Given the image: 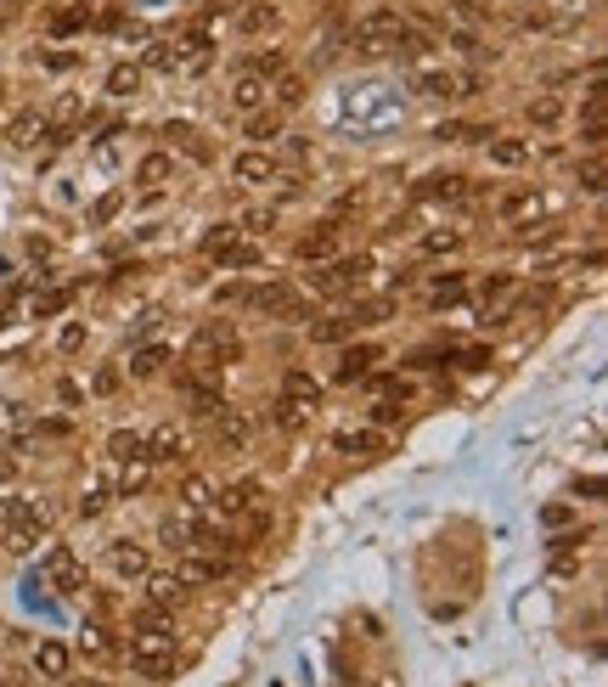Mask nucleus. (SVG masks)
Here are the masks:
<instances>
[{
  "label": "nucleus",
  "mask_w": 608,
  "mask_h": 687,
  "mask_svg": "<svg viewBox=\"0 0 608 687\" xmlns=\"http://www.w3.org/2000/svg\"><path fill=\"white\" fill-rule=\"evenodd\" d=\"M277 428H288V435H293V428H305L310 417H316V406H305V400H288V395H277Z\"/></svg>",
  "instance_id": "35"
},
{
  "label": "nucleus",
  "mask_w": 608,
  "mask_h": 687,
  "mask_svg": "<svg viewBox=\"0 0 608 687\" xmlns=\"http://www.w3.org/2000/svg\"><path fill=\"white\" fill-rule=\"evenodd\" d=\"M215 496H220V490H215V479L187 474V485H181V507H187V512H209V507H215Z\"/></svg>",
  "instance_id": "32"
},
{
  "label": "nucleus",
  "mask_w": 608,
  "mask_h": 687,
  "mask_svg": "<svg viewBox=\"0 0 608 687\" xmlns=\"http://www.w3.org/2000/svg\"><path fill=\"white\" fill-rule=\"evenodd\" d=\"M490 209H496V220H501V226H525V220H541L547 198H541L536 187H512V192H501Z\"/></svg>",
  "instance_id": "10"
},
{
  "label": "nucleus",
  "mask_w": 608,
  "mask_h": 687,
  "mask_svg": "<svg viewBox=\"0 0 608 687\" xmlns=\"http://www.w3.org/2000/svg\"><path fill=\"white\" fill-rule=\"evenodd\" d=\"M237 356H242V344H237V332H231L226 321H209V327H198V332H192V344H187V361H192V372H198V378H215V372H226Z\"/></svg>",
  "instance_id": "3"
},
{
  "label": "nucleus",
  "mask_w": 608,
  "mask_h": 687,
  "mask_svg": "<svg viewBox=\"0 0 608 687\" xmlns=\"http://www.w3.org/2000/svg\"><path fill=\"white\" fill-rule=\"evenodd\" d=\"M163 136H169V147H181L192 163H209V158H215V152H209V141H203L192 125H163Z\"/></svg>",
  "instance_id": "28"
},
{
  "label": "nucleus",
  "mask_w": 608,
  "mask_h": 687,
  "mask_svg": "<svg viewBox=\"0 0 608 687\" xmlns=\"http://www.w3.org/2000/svg\"><path fill=\"white\" fill-rule=\"evenodd\" d=\"M108 501H113L108 479H102V474H91V479L79 485V519H102V512H108Z\"/></svg>",
  "instance_id": "27"
},
{
  "label": "nucleus",
  "mask_w": 608,
  "mask_h": 687,
  "mask_svg": "<svg viewBox=\"0 0 608 687\" xmlns=\"http://www.w3.org/2000/svg\"><path fill=\"white\" fill-rule=\"evenodd\" d=\"M46 580H51L57 597H79L84 586H91V580H84V564L73 558V547H51L46 552Z\"/></svg>",
  "instance_id": "9"
},
{
  "label": "nucleus",
  "mask_w": 608,
  "mask_h": 687,
  "mask_svg": "<svg viewBox=\"0 0 608 687\" xmlns=\"http://www.w3.org/2000/svg\"><path fill=\"white\" fill-rule=\"evenodd\" d=\"M558 119H564V102H558V97H536V102H530V125H536V130H552Z\"/></svg>",
  "instance_id": "38"
},
{
  "label": "nucleus",
  "mask_w": 608,
  "mask_h": 687,
  "mask_svg": "<svg viewBox=\"0 0 608 687\" xmlns=\"http://www.w3.org/2000/svg\"><path fill=\"white\" fill-rule=\"evenodd\" d=\"M57 344H62V356H79V350H84V321H68Z\"/></svg>",
  "instance_id": "48"
},
{
  "label": "nucleus",
  "mask_w": 608,
  "mask_h": 687,
  "mask_svg": "<svg viewBox=\"0 0 608 687\" xmlns=\"http://www.w3.org/2000/svg\"><path fill=\"white\" fill-rule=\"evenodd\" d=\"M282 395H288V400H305V406H321V384H316L305 367H288V372H282Z\"/></svg>",
  "instance_id": "31"
},
{
  "label": "nucleus",
  "mask_w": 608,
  "mask_h": 687,
  "mask_svg": "<svg viewBox=\"0 0 608 687\" xmlns=\"http://www.w3.org/2000/svg\"><path fill=\"white\" fill-rule=\"evenodd\" d=\"M332 451L350 457V462H372V457L389 451V435H383V428H343V435L332 440Z\"/></svg>",
  "instance_id": "11"
},
{
  "label": "nucleus",
  "mask_w": 608,
  "mask_h": 687,
  "mask_svg": "<svg viewBox=\"0 0 608 687\" xmlns=\"http://www.w3.org/2000/svg\"><path fill=\"white\" fill-rule=\"evenodd\" d=\"M231 181H237V187H277V181H282V163H277L266 147H248V152L231 158Z\"/></svg>",
  "instance_id": "8"
},
{
  "label": "nucleus",
  "mask_w": 608,
  "mask_h": 687,
  "mask_svg": "<svg viewBox=\"0 0 608 687\" xmlns=\"http://www.w3.org/2000/svg\"><path fill=\"white\" fill-rule=\"evenodd\" d=\"M176 575H181V586H215L220 580V564L192 547V552H176Z\"/></svg>",
  "instance_id": "22"
},
{
  "label": "nucleus",
  "mask_w": 608,
  "mask_h": 687,
  "mask_svg": "<svg viewBox=\"0 0 608 687\" xmlns=\"http://www.w3.org/2000/svg\"><path fill=\"white\" fill-rule=\"evenodd\" d=\"M158 541L169 547V552H192V547H203V525H198V512H169V519L158 525Z\"/></svg>",
  "instance_id": "13"
},
{
  "label": "nucleus",
  "mask_w": 608,
  "mask_h": 687,
  "mask_svg": "<svg viewBox=\"0 0 608 687\" xmlns=\"http://www.w3.org/2000/svg\"><path fill=\"white\" fill-rule=\"evenodd\" d=\"M141 91V68H113L108 73V97H136Z\"/></svg>",
  "instance_id": "40"
},
{
  "label": "nucleus",
  "mask_w": 608,
  "mask_h": 687,
  "mask_svg": "<svg viewBox=\"0 0 608 687\" xmlns=\"http://www.w3.org/2000/svg\"><path fill=\"white\" fill-rule=\"evenodd\" d=\"M367 271H372V253H343V260H321V266H310V277H305V288L310 293H356L361 282H367Z\"/></svg>",
  "instance_id": "5"
},
{
  "label": "nucleus",
  "mask_w": 608,
  "mask_h": 687,
  "mask_svg": "<svg viewBox=\"0 0 608 687\" xmlns=\"http://www.w3.org/2000/svg\"><path fill=\"white\" fill-rule=\"evenodd\" d=\"M372 361H383L378 344H343V350H338V367H332V378H338V384H356V378H367V372H372Z\"/></svg>",
  "instance_id": "16"
},
{
  "label": "nucleus",
  "mask_w": 608,
  "mask_h": 687,
  "mask_svg": "<svg viewBox=\"0 0 608 687\" xmlns=\"http://www.w3.org/2000/svg\"><path fill=\"white\" fill-rule=\"evenodd\" d=\"M169 176H176V152H147V158L136 163V187L147 192V203L163 192V181H169Z\"/></svg>",
  "instance_id": "18"
},
{
  "label": "nucleus",
  "mask_w": 608,
  "mask_h": 687,
  "mask_svg": "<svg viewBox=\"0 0 608 687\" xmlns=\"http://www.w3.org/2000/svg\"><path fill=\"white\" fill-rule=\"evenodd\" d=\"M0 282H12V260H7V253H0Z\"/></svg>",
  "instance_id": "55"
},
{
  "label": "nucleus",
  "mask_w": 608,
  "mask_h": 687,
  "mask_svg": "<svg viewBox=\"0 0 608 687\" xmlns=\"http://www.w3.org/2000/svg\"><path fill=\"white\" fill-rule=\"evenodd\" d=\"M462 293H468V282H462L457 271H446L440 282H433V288H428V310H446V305H457Z\"/></svg>",
  "instance_id": "36"
},
{
  "label": "nucleus",
  "mask_w": 608,
  "mask_h": 687,
  "mask_svg": "<svg viewBox=\"0 0 608 687\" xmlns=\"http://www.w3.org/2000/svg\"><path fill=\"white\" fill-rule=\"evenodd\" d=\"M113 215H119V198H102V203H97V215H91V220H113Z\"/></svg>",
  "instance_id": "54"
},
{
  "label": "nucleus",
  "mask_w": 608,
  "mask_h": 687,
  "mask_svg": "<svg viewBox=\"0 0 608 687\" xmlns=\"http://www.w3.org/2000/svg\"><path fill=\"white\" fill-rule=\"evenodd\" d=\"M271 23H277V12H271V7H248V12H242V29H248V34L271 29Z\"/></svg>",
  "instance_id": "47"
},
{
  "label": "nucleus",
  "mask_w": 608,
  "mask_h": 687,
  "mask_svg": "<svg viewBox=\"0 0 608 687\" xmlns=\"http://www.w3.org/2000/svg\"><path fill=\"white\" fill-rule=\"evenodd\" d=\"M332 253H338V220H327V226L299 237V260L305 266H321V260H332Z\"/></svg>",
  "instance_id": "21"
},
{
  "label": "nucleus",
  "mask_w": 608,
  "mask_h": 687,
  "mask_svg": "<svg viewBox=\"0 0 608 687\" xmlns=\"http://www.w3.org/2000/svg\"><path fill=\"white\" fill-rule=\"evenodd\" d=\"M474 187L462 181V176H422L417 187H411V203H462Z\"/></svg>",
  "instance_id": "15"
},
{
  "label": "nucleus",
  "mask_w": 608,
  "mask_h": 687,
  "mask_svg": "<svg viewBox=\"0 0 608 687\" xmlns=\"http://www.w3.org/2000/svg\"><path fill=\"white\" fill-rule=\"evenodd\" d=\"M0 479H12V457L7 451H0Z\"/></svg>",
  "instance_id": "56"
},
{
  "label": "nucleus",
  "mask_w": 608,
  "mask_h": 687,
  "mask_svg": "<svg viewBox=\"0 0 608 687\" xmlns=\"http://www.w3.org/2000/svg\"><path fill=\"white\" fill-rule=\"evenodd\" d=\"M79 654H84V659H108V654H113V637H108L102 620H91V626L79 631Z\"/></svg>",
  "instance_id": "34"
},
{
  "label": "nucleus",
  "mask_w": 608,
  "mask_h": 687,
  "mask_svg": "<svg viewBox=\"0 0 608 687\" xmlns=\"http://www.w3.org/2000/svg\"><path fill=\"white\" fill-rule=\"evenodd\" d=\"M62 687H113V681H108V676H68Z\"/></svg>",
  "instance_id": "52"
},
{
  "label": "nucleus",
  "mask_w": 608,
  "mask_h": 687,
  "mask_svg": "<svg viewBox=\"0 0 608 687\" xmlns=\"http://www.w3.org/2000/svg\"><path fill=\"white\" fill-rule=\"evenodd\" d=\"M169 367V350H163V344H141V350H130V361H124V372L141 384V378H158Z\"/></svg>",
  "instance_id": "26"
},
{
  "label": "nucleus",
  "mask_w": 608,
  "mask_h": 687,
  "mask_svg": "<svg viewBox=\"0 0 608 687\" xmlns=\"http://www.w3.org/2000/svg\"><path fill=\"white\" fill-rule=\"evenodd\" d=\"M40 62H46L51 73H62V68H73L79 57H73V51H40Z\"/></svg>",
  "instance_id": "50"
},
{
  "label": "nucleus",
  "mask_w": 608,
  "mask_h": 687,
  "mask_svg": "<svg viewBox=\"0 0 608 687\" xmlns=\"http://www.w3.org/2000/svg\"><path fill=\"white\" fill-rule=\"evenodd\" d=\"M259 496H266V485H259V479H237V485H226L215 501H220V512H253Z\"/></svg>",
  "instance_id": "25"
},
{
  "label": "nucleus",
  "mask_w": 608,
  "mask_h": 687,
  "mask_svg": "<svg viewBox=\"0 0 608 687\" xmlns=\"http://www.w3.org/2000/svg\"><path fill=\"white\" fill-rule=\"evenodd\" d=\"M108 569H113L119 580H141V575L152 569V558H147L141 541H113V547H108Z\"/></svg>",
  "instance_id": "20"
},
{
  "label": "nucleus",
  "mask_w": 608,
  "mask_h": 687,
  "mask_svg": "<svg viewBox=\"0 0 608 687\" xmlns=\"http://www.w3.org/2000/svg\"><path fill=\"white\" fill-rule=\"evenodd\" d=\"M187 457H192V440L181 435V428H158V435H147V462H152V468L187 462Z\"/></svg>",
  "instance_id": "14"
},
{
  "label": "nucleus",
  "mask_w": 608,
  "mask_h": 687,
  "mask_svg": "<svg viewBox=\"0 0 608 687\" xmlns=\"http://www.w3.org/2000/svg\"><path fill=\"white\" fill-rule=\"evenodd\" d=\"M580 141L597 152L602 147V84H591L586 102H580Z\"/></svg>",
  "instance_id": "24"
},
{
  "label": "nucleus",
  "mask_w": 608,
  "mask_h": 687,
  "mask_svg": "<svg viewBox=\"0 0 608 687\" xmlns=\"http://www.w3.org/2000/svg\"><path fill=\"white\" fill-rule=\"evenodd\" d=\"M29 665H34V676H46V681H68V676H73V648L57 643V637H40L34 654H29Z\"/></svg>",
  "instance_id": "12"
},
{
  "label": "nucleus",
  "mask_w": 608,
  "mask_h": 687,
  "mask_svg": "<svg viewBox=\"0 0 608 687\" xmlns=\"http://www.w3.org/2000/svg\"><path fill=\"white\" fill-rule=\"evenodd\" d=\"M23 435V406L18 400H0V446Z\"/></svg>",
  "instance_id": "39"
},
{
  "label": "nucleus",
  "mask_w": 608,
  "mask_h": 687,
  "mask_svg": "<svg viewBox=\"0 0 608 687\" xmlns=\"http://www.w3.org/2000/svg\"><path fill=\"white\" fill-rule=\"evenodd\" d=\"M389 316V305H356V310H343V316H327V321H310V344H343V338H356L361 327H378Z\"/></svg>",
  "instance_id": "7"
},
{
  "label": "nucleus",
  "mask_w": 608,
  "mask_h": 687,
  "mask_svg": "<svg viewBox=\"0 0 608 687\" xmlns=\"http://www.w3.org/2000/svg\"><path fill=\"white\" fill-rule=\"evenodd\" d=\"M0 687H7V681H0Z\"/></svg>",
  "instance_id": "57"
},
{
  "label": "nucleus",
  "mask_w": 608,
  "mask_h": 687,
  "mask_svg": "<svg viewBox=\"0 0 608 687\" xmlns=\"http://www.w3.org/2000/svg\"><path fill=\"white\" fill-rule=\"evenodd\" d=\"M485 152H490V163H501V169H518V163H530V141H507V136H496V130H490Z\"/></svg>",
  "instance_id": "29"
},
{
  "label": "nucleus",
  "mask_w": 608,
  "mask_h": 687,
  "mask_svg": "<svg viewBox=\"0 0 608 687\" xmlns=\"http://www.w3.org/2000/svg\"><path fill=\"white\" fill-rule=\"evenodd\" d=\"M237 305L259 310V316H277V321H310V305L299 288L288 282H259V288H237Z\"/></svg>",
  "instance_id": "6"
},
{
  "label": "nucleus",
  "mask_w": 608,
  "mask_h": 687,
  "mask_svg": "<svg viewBox=\"0 0 608 687\" xmlns=\"http://www.w3.org/2000/svg\"><path fill=\"white\" fill-rule=\"evenodd\" d=\"M356 46H361V51H395V57H417V51H422V40L406 29L400 12H367V18L356 23Z\"/></svg>",
  "instance_id": "4"
},
{
  "label": "nucleus",
  "mask_w": 608,
  "mask_h": 687,
  "mask_svg": "<svg viewBox=\"0 0 608 687\" xmlns=\"http://www.w3.org/2000/svg\"><path fill=\"white\" fill-rule=\"evenodd\" d=\"M580 187H586V192H591V198H597V192H602V163H597V158H591V163H586V169H580Z\"/></svg>",
  "instance_id": "49"
},
{
  "label": "nucleus",
  "mask_w": 608,
  "mask_h": 687,
  "mask_svg": "<svg viewBox=\"0 0 608 687\" xmlns=\"http://www.w3.org/2000/svg\"><path fill=\"white\" fill-rule=\"evenodd\" d=\"M124 474H119V490L130 496V490H147V479H152V462H119Z\"/></svg>",
  "instance_id": "41"
},
{
  "label": "nucleus",
  "mask_w": 608,
  "mask_h": 687,
  "mask_svg": "<svg viewBox=\"0 0 608 687\" xmlns=\"http://www.w3.org/2000/svg\"><path fill=\"white\" fill-rule=\"evenodd\" d=\"M237 237H242V226H220L203 237V253H226V248H237Z\"/></svg>",
  "instance_id": "44"
},
{
  "label": "nucleus",
  "mask_w": 608,
  "mask_h": 687,
  "mask_svg": "<svg viewBox=\"0 0 608 687\" xmlns=\"http://www.w3.org/2000/svg\"><path fill=\"white\" fill-rule=\"evenodd\" d=\"M271 220H277L271 209H253V215H242V231H271Z\"/></svg>",
  "instance_id": "51"
},
{
  "label": "nucleus",
  "mask_w": 608,
  "mask_h": 687,
  "mask_svg": "<svg viewBox=\"0 0 608 687\" xmlns=\"http://www.w3.org/2000/svg\"><path fill=\"white\" fill-rule=\"evenodd\" d=\"M277 130H282V113H253V119H248V141H253V147L277 141Z\"/></svg>",
  "instance_id": "37"
},
{
  "label": "nucleus",
  "mask_w": 608,
  "mask_h": 687,
  "mask_svg": "<svg viewBox=\"0 0 608 687\" xmlns=\"http://www.w3.org/2000/svg\"><path fill=\"white\" fill-rule=\"evenodd\" d=\"M271 91H277V113H288V108H293V102L305 97V91H299V79H277Z\"/></svg>",
  "instance_id": "46"
},
{
  "label": "nucleus",
  "mask_w": 608,
  "mask_h": 687,
  "mask_svg": "<svg viewBox=\"0 0 608 687\" xmlns=\"http://www.w3.org/2000/svg\"><path fill=\"white\" fill-rule=\"evenodd\" d=\"M108 457H113V462H147V435H136V428H119V435H108Z\"/></svg>",
  "instance_id": "30"
},
{
  "label": "nucleus",
  "mask_w": 608,
  "mask_h": 687,
  "mask_svg": "<svg viewBox=\"0 0 608 687\" xmlns=\"http://www.w3.org/2000/svg\"><path fill=\"white\" fill-rule=\"evenodd\" d=\"M124 659H130L136 676H169L176 670V620H169L163 609H141Z\"/></svg>",
  "instance_id": "1"
},
{
  "label": "nucleus",
  "mask_w": 608,
  "mask_h": 687,
  "mask_svg": "<svg viewBox=\"0 0 608 687\" xmlns=\"http://www.w3.org/2000/svg\"><path fill=\"white\" fill-rule=\"evenodd\" d=\"M62 305H68V293H62V288H51V293H34V299H29V316H57Z\"/></svg>",
  "instance_id": "45"
},
{
  "label": "nucleus",
  "mask_w": 608,
  "mask_h": 687,
  "mask_svg": "<svg viewBox=\"0 0 608 687\" xmlns=\"http://www.w3.org/2000/svg\"><path fill=\"white\" fill-rule=\"evenodd\" d=\"M462 248V231H428L422 237V253H457Z\"/></svg>",
  "instance_id": "42"
},
{
  "label": "nucleus",
  "mask_w": 608,
  "mask_h": 687,
  "mask_svg": "<svg viewBox=\"0 0 608 687\" xmlns=\"http://www.w3.org/2000/svg\"><path fill=\"white\" fill-rule=\"evenodd\" d=\"M51 530V507L34 496H0V547L7 552H29L40 536Z\"/></svg>",
  "instance_id": "2"
},
{
  "label": "nucleus",
  "mask_w": 608,
  "mask_h": 687,
  "mask_svg": "<svg viewBox=\"0 0 608 687\" xmlns=\"http://www.w3.org/2000/svg\"><path fill=\"white\" fill-rule=\"evenodd\" d=\"M451 46H457L462 57H479V40H474V34H451Z\"/></svg>",
  "instance_id": "53"
},
{
  "label": "nucleus",
  "mask_w": 608,
  "mask_h": 687,
  "mask_svg": "<svg viewBox=\"0 0 608 687\" xmlns=\"http://www.w3.org/2000/svg\"><path fill=\"white\" fill-rule=\"evenodd\" d=\"M220 266H231V271L259 266V248H253V242H237V248H226V253H220Z\"/></svg>",
  "instance_id": "43"
},
{
  "label": "nucleus",
  "mask_w": 608,
  "mask_h": 687,
  "mask_svg": "<svg viewBox=\"0 0 608 687\" xmlns=\"http://www.w3.org/2000/svg\"><path fill=\"white\" fill-rule=\"evenodd\" d=\"M141 580H147V609H163V615H169V609H176L181 597H187V586H181V575H176V569H158V575L147 569Z\"/></svg>",
  "instance_id": "17"
},
{
  "label": "nucleus",
  "mask_w": 608,
  "mask_h": 687,
  "mask_svg": "<svg viewBox=\"0 0 608 687\" xmlns=\"http://www.w3.org/2000/svg\"><path fill=\"white\" fill-rule=\"evenodd\" d=\"M417 91H422V97H462V73H451V68L417 73Z\"/></svg>",
  "instance_id": "33"
},
{
  "label": "nucleus",
  "mask_w": 608,
  "mask_h": 687,
  "mask_svg": "<svg viewBox=\"0 0 608 687\" xmlns=\"http://www.w3.org/2000/svg\"><path fill=\"white\" fill-rule=\"evenodd\" d=\"M266 97H271V79H259V73H237V84H231V108L259 113V108H266Z\"/></svg>",
  "instance_id": "23"
},
{
  "label": "nucleus",
  "mask_w": 608,
  "mask_h": 687,
  "mask_svg": "<svg viewBox=\"0 0 608 687\" xmlns=\"http://www.w3.org/2000/svg\"><path fill=\"white\" fill-rule=\"evenodd\" d=\"M7 136H12L18 147H40L46 136H51V141H68V136L51 125V113H18V119L7 125Z\"/></svg>",
  "instance_id": "19"
}]
</instances>
